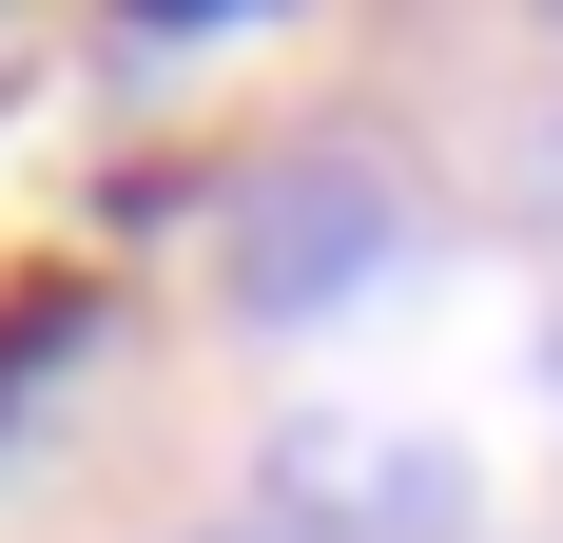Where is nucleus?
I'll use <instances>...</instances> for the list:
<instances>
[{
    "label": "nucleus",
    "mask_w": 563,
    "mask_h": 543,
    "mask_svg": "<svg viewBox=\"0 0 563 543\" xmlns=\"http://www.w3.org/2000/svg\"><path fill=\"white\" fill-rule=\"evenodd\" d=\"M389 175L369 156H273L253 195H233V311L253 330H291V311H350L369 272H389Z\"/></svg>",
    "instance_id": "nucleus-1"
}]
</instances>
